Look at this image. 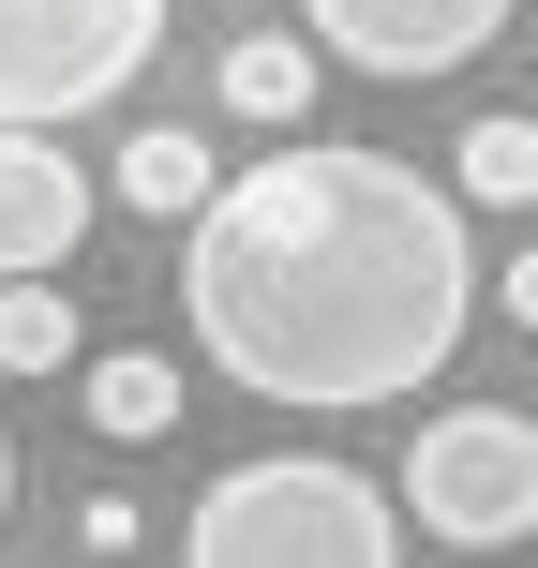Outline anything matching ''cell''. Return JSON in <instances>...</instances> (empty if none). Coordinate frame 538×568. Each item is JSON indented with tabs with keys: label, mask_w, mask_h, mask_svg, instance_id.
I'll return each instance as SVG.
<instances>
[{
	"label": "cell",
	"mask_w": 538,
	"mask_h": 568,
	"mask_svg": "<svg viewBox=\"0 0 538 568\" xmlns=\"http://www.w3.org/2000/svg\"><path fill=\"white\" fill-rule=\"evenodd\" d=\"M75 359V300L60 270H0V374H60Z\"/></svg>",
	"instance_id": "11"
},
{
	"label": "cell",
	"mask_w": 538,
	"mask_h": 568,
	"mask_svg": "<svg viewBox=\"0 0 538 568\" xmlns=\"http://www.w3.org/2000/svg\"><path fill=\"white\" fill-rule=\"evenodd\" d=\"M0 509H16V434H0Z\"/></svg>",
	"instance_id": "14"
},
{
	"label": "cell",
	"mask_w": 538,
	"mask_h": 568,
	"mask_svg": "<svg viewBox=\"0 0 538 568\" xmlns=\"http://www.w3.org/2000/svg\"><path fill=\"white\" fill-rule=\"evenodd\" d=\"M509 16H524V0H300V30L344 60V75H404V90H419V75H464Z\"/></svg>",
	"instance_id": "5"
},
{
	"label": "cell",
	"mask_w": 538,
	"mask_h": 568,
	"mask_svg": "<svg viewBox=\"0 0 538 568\" xmlns=\"http://www.w3.org/2000/svg\"><path fill=\"white\" fill-rule=\"evenodd\" d=\"M449 195H464V210H538V120H524V105L464 120V150H449Z\"/></svg>",
	"instance_id": "10"
},
{
	"label": "cell",
	"mask_w": 538,
	"mask_h": 568,
	"mask_svg": "<svg viewBox=\"0 0 538 568\" xmlns=\"http://www.w3.org/2000/svg\"><path fill=\"white\" fill-rule=\"evenodd\" d=\"M404 524L434 554H509L538 539V419L524 404H449L404 449Z\"/></svg>",
	"instance_id": "3"
},
{
	"label": "cell",
	"mask_w": 538,
	"mask_h": 568,
	"mask_svg": "<svg viewBox=\"0 0 538 568\" xmlns=\"http://www.w3.org/2000/svg\"><path fill=\"white\" fill-rule=\"evenodd\" d=\"M105 180L60 150V120H0V270H75Z\"/></svg>",
	"instance_id": "6"
},
{
	"label": "cell",
	"mask_w": 538,
	"mask_h": 568,
	"mask_svg": "<svg viewBox=\"0 0 538 568\" xmlns=\"http://www.w3.org/2000/svg\"><path fill=\"white\" fill-rule=\"evenodd\" d=\"M494 314H509V329L538 344V240H524V255H509V270H494Z\"/></svg>",
	"instance_id": "13"
},
{
	"label": "cell",
	"mask_w": 538,
	"mask_h": 568,
	"mask_svg": "<svg viewBox=\"0 0 538 568\" xmlns=\"http://www.w3.org/2000/svg\"><path fill=\"white\" fill-rule=\"evenodd\" d=\"M150 524H135V494H75V554H135Z\"/></svg>",
	"instance_id": "12"
},
{
	"label": "cell",
	"mask_w": 538,
	"mask_h": 568,
	"mask_svg": "<svg viewBox=\"0 0 538 568\" xmlns=\"http://www.w3.org/2000/svg\"><path fill=\"white\" fill-rule=\"evenodd\" d=\"M180 554L195 568H389L404 554V494H374L329 449H255V464H225L195 494Z\"/></svg>",
	"instance_id": "2"
},
{
	"label": "cell",
	"mask_w": 538,
	"mask_h": 568,
	"mask_svg": "<svg viewBox=\"0 0 538 568\" xmlns=\"http://www.w3.org/2000/svg\"><path fill=\"white\" fill-rule=\"evenodd\" d=\"M90 434L105 449H150V434H180V359H150V344H120V359H90Z\"/></svg>",
	"instance_id": "9"
},
{
	"label": "cell",
	"mask_w": 538,
	"mask_h": 568,
	"mask_svg": "<svg viewBox=\"0 0 538 568\" xmlns=\"http://www.w3.org/2000/svg\"><path fill=\"white\" fill-rule=\"evenodd\" d=\"M165 0H0V120H90L150 75Z\"/></svg>",
	"instance_id": "4"
},
{
	"label": "cell",
	"mask_w": 538,
	"mask_h": 568,
	"mask_svg": "<svg viewBox=\"0 0 538 568\" xmlns=\"http://www.w3.org/2000/svg\"><path fill=\"white\" fill-rule=\"evenodd\" d=\"M180 300L225 389L359 419L449 374L464 314H479V240H464V195L419 180L404 150L284 135L270 165L210 180L195 240H180Z\"/></svg>",
	"instance_id": "1"
},
{
	"label": "cell",
	"mask_w": 538,
	"mask_h": 568,
	"mask_svg": "<svg viewBox=\"0 0 538 568\" xmlns=\"http://www.w3.org/2000/svg\"><path fill=\"white\" fill-rule=\"evenodd\" d=\"M210 180H225V165H210V135H180V120H150V135H120L105 195H120V210H150V225H195V210H210Z\"/></svg>",
	"instance_id": "8"
},
{
	"label": "cell",
	"mask_w": 538,
	"mask_h": 568,
	"mask_svg": "<svg viewBox=\"0 0 538 568\" xmlns=\"http://www.w3.org/2000/svg\"><path fill=\"white\" fill-rule=\"evenodd\" d=\"M314 75H329L314 30H240V45L210 60V90H225L240 120H270V135H300V120H314Z\"/></svg>",
	"instance_id": "7"
}]
</instances>
